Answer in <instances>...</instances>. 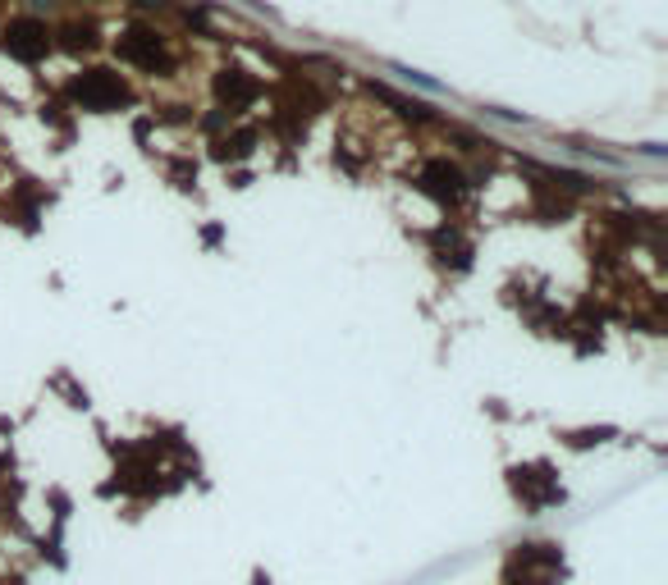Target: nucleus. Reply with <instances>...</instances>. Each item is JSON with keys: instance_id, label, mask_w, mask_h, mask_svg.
I'll use <instances>...</instances> for the list:
<instances>
[{"instance_id": "f257e3e1", "label": "nucleus", "mask_w": 668, "mask_h": 585, "mask_svg": "<svg viewBox=\"0 0 668 585\" xmlns=\"http://www.w3.org/2000/svg\"><path fill=\"white\" fill-rule=\"evenodd\" d=\"M69 97L79 101L83 110H115V106L128 101V88H124L119 73H110V69H92V73H83V79H73V83H69Z\"/></svg>"}, {"instance_id": "f03ea898", "label": "nucleus", "mask_w": 668, "mask_h": 585, "mask_svg": "<svg viewBox=\"0 0 668 585\" xmlns=\"http://www.w3.org/2000/svg\"><path fill=\"white\" fill-rule=\"evenodd\" d=\"M46 46H51V37H46V28H42L37 19H14V23L5 28V51H10L14 60H24V64L42 60Z\"/></svg>"}, {"instance_id": "7ed1b4c3", "label": "nucleus", "mask_w": 668, "mask_h": 585, "mask_svg": "<svg viewBox=\"0 0 668 585\" xmlns=\"http://www.w3.org/2000/svg\"><path fill=\"white\" fill-rule=\"evenodd\" d=\"M119 55H124V60H133V64H142V69H156V64L165 60V46H161V37H156V32L133 28V32H124Z\"/></svg>"}, {"instance_id": "20e7f679", "label": "nucleus", "mask_w": 668, "mask_h": 585, "mask_svg": "<svg viewBox=\"0 0 668 585\" xmlns=\"http://www.w3.org/2000/svg\"><path fill=\"white\" fill-rule=\"evenodd\" d=\"M421 183H426V192L439 197V201H458V197H463V174H458L449 161H430L426 174H421Z\"/></svg>"}, {"instance_id": "39448f33", "label": "nucleus", "mask_w": 668, "mask_h": 585, "mask_svg": "<svg viewBox=\"0 0 668 585\" xmlns=\"http://www.w3.org/2000/svg\"><path fill=\"white\" fill-rule=\"evenodd\" d=\"M215 92H220V101H230V106H248L252 97H257V83L248 79L243 69H225L215 79Z\"/></svg>"}, {"instance_id": "423d86ee", "label": "nucleus", "mask_w": 668, "mask_h": 585, "mask_svg": "<svg viewBox=\"0 0 668 585\" xmlns=\"http://www.w3.org/2000/svg\"><path fill=\"white\" fill-rule=\"evenodd\" d=\"M92 46H97V28H79V23L64 28V51L79 55V51H92Z\"/></svg>"}, {"instance_id": "0eeeda50", "label": "nucleus", "mask_w": 668, "mask_h": 585, "mask_svg": "<svg viewBox=\"0 0 668 585\" xmlns=\"http://www.w3.org/2000/svg\"><path fill=\"white\" fill-rule=\"evenodd\" d=\"M252 152V133H239V137H230L225 146H220V156H248Z\"/></svg>"}, {"instance_id": "6e6552de", "label": "nucleus", "mask_w": 668, "mask_h": 585, "mask_svg": "<svg viewBox=\"0 0 668 585\" xmlns=\"http://www.w3.org/2000/svg\"><path fill=\"white\" fill-rule=\"evenodd\" d=\"M137 5H161V0H137Z\"/></svg>"}]
</instances>
